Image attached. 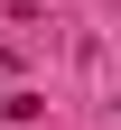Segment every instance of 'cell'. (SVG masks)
I'll list each match as a JSON object with an SVG mask.
<instances>
[]
</instances>
